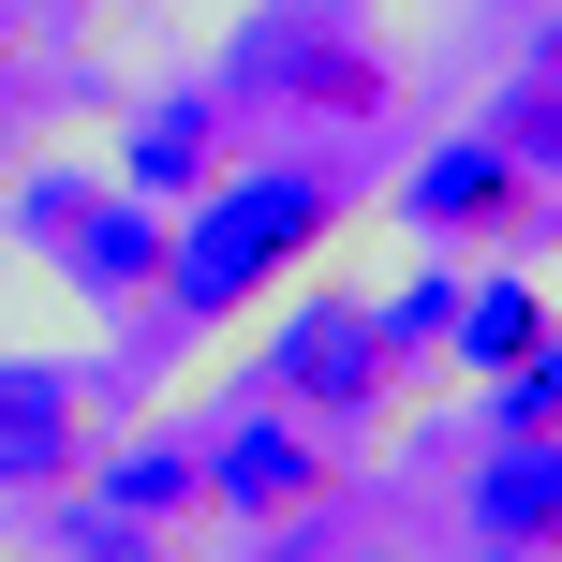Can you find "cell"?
<instances>
[{"label": "cell", "mask_w": 562, "mask_h": 562, "mask_svg": "<svg viewBox=\"0 0 562 562\" xmlns=\"http://www.w3.org/2000/svg\"><path fill=\"white\" fill-rule=\"evenodd\" d=\"M104 385L59 356H0V504H45V488L89 474V445H104Z\"/></svg>", "instance_id": "5b68a950"}, {"label": "cell", "mask_w": 562, "mask_h": 562, "mask_svg": "<svg viewBox=\"0 0 562 562\" xmlns=\"http://www.w3.org/2000/svg\"><path fill=\"white\" fill-rule=\"evenodd\" d=\"M237 164V104H223V89H134V104H119V193H148V207H193L207 193V178H223Z\"/></svg>", "instance_id": "8992f818"}, {"label": "cell", "mask_w": 562, "mask_h": 562, "mask_svg": "<svg viewBox=\"0 0 562 562\" xmlns=\"http://www.w3.org/2000/svg\"><path fill=\"white\" fill-rule=\"evenodd\" d=\"M89 193H104V164H30V148H15V164H0V237L45 267L59 237H75V207H89Z\"/></svg>", "instance_id": "7c38bea8"}, {"label": "cell", "mask_w": 562, "mask_h": 562, "mask_svg": "<svg viewBox=\"0 0 562 562\" xmlns=\"http://www.w3.org/2000/svg\"><path fill=\"white\" fill-rule=\"evenodd\" d=\"M370 562H400V548H370Z\"/></svg>", "instance_id": "ffe728a7"}, {"label": "cell", "mask_w": 562, "mask_h": 562, "mask_svg": "<svg viewBox=\"0 0 562 562\" xmlns=\"http://www.w3.org/2000/svg\"><path fill=\"white\" fill-rule=\"evenodd\" d=\"M474 562H548V548H488V533H474Z\"/></svg>", "instance_id": "e0dca14e"}, {"label": "cell", "mask_w": 562, "mask_h": 562, "mask_svg": "<svg viewBox=\"0 0 562 562\" xmlns=\"http://www.w3.org/2000/svg\"><path fill=\"white\" fill-rule=\"evenodd\" d=\"M164 237H178V207H148V193H119V178H104V193L75 207V237H59L45 267H59V296H75V311L134 326V311L164 296Z\"/></svg>", "instance_id": "ba28073f"}, {"label": "cell", "mask_w": 562, "mask_h": 562, "mask_svg": "<svg viewBox=\"0 0 562 562\" xmlns=\"http://www.w3.org/2000/svg\"><path fill=\"white\" fill-rule=\"evenodd\" d=\"M45 548H59V562H178V533L119 518V504H104L89 474H75V488H45Z\"/></svg>", "instance_id": "4fadbf2b"}, {"label": "cell", "mask_w": 562, "mask_h": 562, "mask_svg": "<svg viewBox=\"0 0 562 562\" xmlns=\"http://www.w3.org/2000/svg\"><path fill=\"white\" fill-rule=\"evenodd\" d=\"M207 89H223V104H281V119H370L400 89L385 0H252Z\"/></svg>", "instance_id": "7a4b0ae2"}, {"label": "cell", "mask_w": 562, "mask_h": 562, "mask_svg": "<svg viewBox=\"0 0 562 562\" xmlns=\"http://www.w3.org/2000/svg\"><path fill=\"white\" fill-rule=\"evenodd\" d=\"M89 488H104L119 518H148V533H193V518H207V459H193V429H134V445H89Z\"/></svg>", "instance_id": "30bf717a"}, {"label": "cell", "mask_w": 562, "mask_h": 562, "mask_svg": "<svg viewBox=\"0 0 562 562\" xmlns=\"http://www.w3.org/2000/svg\"><path fill=\"white\" fill-rule=\"evenodd\" d=\"M474 533H488V548H548V533H562V445H488Z\"/></svg>", "instance_id": "8fae6325"}, {"label": "cell", "mask_w": 562, "mask_h": 562, "mask_svg": "<svg viewBox=\"0 0 562 562\" xmlns=\"http://www.w3.org/2000/svg\"><path fill=\"white\" fill-rule=\"evenodd\" d=\"M400 223H415L429 252H445V237H533V223H548V178L504 164L488 134H445L415 178H400Z\"/></svg>", "instance_id": "52a82bcc"}, {"label": "cell", "mask_w": 562, "mask_h": 562, "mask_svg": "<svg viewBox=\"0 0 562 562\" xmlns=\"http://www.w3.org/2000/svg\"><path fill=\"white\" fill-rule=\"evenodd\" d=\"M0 164H15V89H0Z\"/></svg>", "instance_id": "ac0fdd59"}, {"label": "cell", "mask_w": 562, "mask_h": 562, "mask_svg": "<svg viewBox=\"0 0 562 562\" xmlns=\"http://www.w3.org/2000/svg\"><path fill=\"white\" fill-rule=\"evenodd\" d=\"M488 148H504V164H533V178H562V59L533 45V75H504V104L474 119Z\"/></svg>", "instance_id": "5bb4252c"}, {"label": "cell", "mask_w": 562, "mask_h": 562, "mask_svg": "<svg viewBox=\"0 0 562 562\" xmlns=\"http://www.w3.org/2000/svg\"><path fill=\"white\" fill-rule=\"evenodd\" d=\"M193 459H207V518H223V533H281V518H326V504H340V445L296 429L281 400L223 415Z\"/></svg>", "instance_id": "277c9868"}, {"label": "cell", "mask_w": 562, "mask_h": 562, "mask_svg": "<svg viewBox=\"0 0 562 562\" xmlns=\"http://www.w3.org/2000/svg\"><path fill=\"white\" fill-rule=\"evenodd\" d=\"M445 326H459V267H415V281H385V296H370V340L400 356V385L445 356Z\"/></svg>", "instance_id": "9a60e30c"}, {"label": "cell", "mask_w": 562, "mask_h": 562, "mask_svg": "<svg viewBox=\"0 0 562 562\" xmlns=\"http://www.w3.org/2000/svg\"><path fill=\"white\" fill-rule=\"evenodd\" d=\"M445 356L474 370V385H488V370H518V356H562V296H548L533 267H488V281H459V326H445Z\"/></svg>", "instance_id": "9c48e42d"}, {"label": "cell", "mask_w": 562, "mask_h": 562, "mask_svg": "<svg viewBox=\"0 0 562 562\" xmlns=\"http://www.w3.org/2000/svg\"><path fill=\"white\" fill-rule=\"evenodd\" d=\"M267 311H281V326L252 340V400H281L296 429L370 445V429L415 400V385H400V356L370 340V296H356V281H281Z\"/></svg>", "instance_id": "3957f363"}, {"label": "cell", "mask_w": 562, "mask_h": 562, "mask_svg": "<svg viewBox=\"0 0 562 562\" xmlns=\"http://www.w3.org/2000/svg\"><path fill=\"white\" fill-rule=\"evenodd\" d=\"M0 59H15V15H0Z\"/></svg>", "instance_id": "d6986e66"}, {"label": "cell", "mask_w": 562, "mask_h": 562, "mask_svg": "<svg viewBox=\"0 0 562 562\" xmlns=\"http://www.w3.org/2000/svg\"><path fill=\"white\" fill-rule=\"evenodd\" d=\"M488 445H562V356L488 370Z\"/></svg>", "instance_id": "2e32d148"}, {"label": "cell", "mask_w": 562, "mask_h": 562, "mask_svg": "<svg viewBox=\"0 0 562 562\" xmlns=\"http://www.w3.org/2000/svg\"><path fill=\"white\" fill-rule=\"evenodd\" d=\"M340 223H356V178L311 164V148H281V164H223L193 207H178V237H164V296L134 311V356L89 370V385L134 400L164 356H207L223 326H252L281 281H311V252H326Z\"/></svg>", "instance_id": "6da1fadb"}]
</instances>
